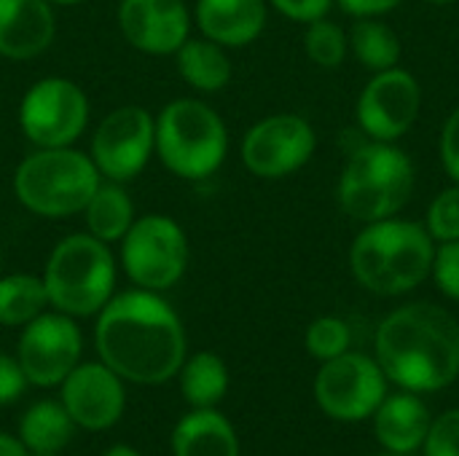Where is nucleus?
Here are the masks:
<instances>
[{
	"instance_id": "1a4fd4ad",
	"label": "nucleus",
	"mask_w": 459,
	"mask_h": 456,
	"mask_svg": "<svg viewBox=\"0 0 459 456\" xmlns=\"http://www.w3.org/2000/svg\"><path fill=\"white\" fill-rule=\"evenodd\" d=\"M86 91L62 75L35 81L19 105V124L35 148H70L89 124Z\"/></svg>"
},
{
	"instance_id": "c756f323",
	"label": "nucleus",
	"mask_w": 459,
	"mask_h": 456,
	"mask_svg": "<svg viewBox=\"0 0 459 456\" xmlns=\"http://www.w3.org/2000/svg\"><path fill=\"white\" fill-rule=\"evenodd\" d=\"M422 452L425 456H459V409L444 411L430 422Z\"/></svg>"
},
{
	"instance_id": "2f4dec72",
	"label": "nucleus",
	"mask_w": 459,
	"mask_h": 456,
	"mask_svg": "<svg viewBox=\"0 0 459 456\" xmlns=\"http://www.w3.org/2000/svg\"><path fill=\"white\" fill-rule=\"evenodd\" d=\"M438 156L449 180L459 183V105L444 121V129L438 137Z\"/></svg>"
},
{
	"instance_id": "dca6fc26",
	"label": "nucleus",
	"mask_w": 459,
	"mask_h": 456,
	"mask_svg": "<svg viewBox=\"0 0 459 456\" xmlns=\"http://www.w3.org/2000/svg\"><path fill=\"white\" fill-rule=\"evenodd\" d=\"M62 406L75 427L89 433L110 430L126 406L124 379L105 363H78L62 382Z\"/></svg>"
},
{
	"instance_id": "f8f14e48",
	"label": "nucleus",
	"mask_w": 459,
	"mask_h": 456,
	"mask_svg": "<svg viewBox=\"0 0 459 456\" xmlns=\"http://www.w3.org/2000/svg\"><path fill=\"white\" fill-rule=\"evenodd\" d=\"M156 153V118L143 105L110 110L91 134L89 156L102 180H134Z\"/></svg>"
},
{
	"instance_id": "6e6552de",
	"label": "nucleus",
	"mask_w": 459,
	"mask_h": 456,
	"mask_svg": "<svg viewBox=\"0 0 459 456\" xmlns=\"http://www.w3.org/2000/svg\"><path fill=\"white\" fill-rule=\"evenodd\" d=\"M191 261V245L178 220L169 215L134 218L132 228L121 239V266L140 290L175 288Z\"/></svg>"
},
{
	"instance_id": "9b49d317",
	"label": "nucleus",
	"mask_w": 459,
	"mask_h": 456,
	"mask_svg": "<svg viewBox=\"0 0 459 456\" xmlns=\"http://www.w3.org/2000/svg\"><path fill=\"white\" fill-rule=\"evenodd\" d=\"M317 151L315 126L299 113H274L253 124L239 145L242 164L261 180H282L304 169Z\"/></svg>"
},
{
	"instance_id": "c9c22d12",
	"label": "nucleus",
	"mask_w": 459,
	"mask_h": 456,
	"mask_svg": "<svg viewBox=\"0 0 459 456\" xmlns=\"http://www.w3.org/2000/svg\"><path fill=\"white\" fill-rule=\"evenodd\" d=\"M0 456H27V449L22 446L19 438H11V435L0 433Z\"/></svg>"
},
{
	"instance_id": "c85d7f7f",
	"label": "nucleus",
	"mask_w": 459,
	"mask_h": 456,
	"mask_svg": "<svg viewBox=\"0 0 459 456\" xmlns=\"http://www.w3.org/2000/svg\"><path fill=\"white\" fill-rule=\"evenodd\" d=\"M428 234L433 237L436 245H446V242H457L459 239V183L446 185L444 191H438L425 212V223Z\"/></svg>"
},
{
	"instance_id": "f3484780",
	"label": "nucleus",
	"mask_w": 459,
	"mask_h": 456,
	"mask_svg": "<svg viewBox=\"0 0 459 456\" xmlns=\"http://www.w3.org/2000/svg\"><path fill=\"white\" fill-rule=\"evenodd\" d=\"M56 16L48 0H0V56L27 62L48 51Z\"/></svg>"
},
{
	"instance_id": "9d476101",
	"label": "nucleus",
	"mask_w": 459,
	"mask_h": 456,
	"mask_svg": "<svg viewBox=\"0 0 459 456\" xmlns=\"http://www.w3.org/2000/svg\"><path fill=\"white\" fill-rule=\"evenodd\" d=\"M387 398V376L377 357L344 352L325 360L315 376V400L336 422H363Z\"/></svg>"
},
{
	"instance_id": "aec40b11",
	"label": "nucleus",
	"mask_w": 459,
	"mask_h": 456,
	"mask_svg": "<svg viewBox=\"0 0 459 456\" xmlns=\"http://www.w3.org/2000/svg\"><path fill=\"white\" fill-rule=\"evenodd\" d=\"M175 456H239V438L231 422L215 409H194L172 433Z\"/></svg>"
},
{
	"instance_id": "bb28decb",
	"label": "nucleus",
	"mask_w": 459,
	"mask_h": 456,
	"mask_svg": "<svg viewBox=\"0 0 459 456\" xmlns=\"http://www.w3.org/2000/svg\"><path fill=\"white\" fill-rule=\"evenodd\" d=\"M304 54L312 65L323 70H336L350 56V35L328 16L315 19L304 30Z\"/></svg>"
},
{
	"instance_id": "423d86ee",
	"label": "nucleus",
	"mask_w": 459,
	"mask_h": 456,
	"mask_svg": "<svg viewBox=\"0 0 459 456\" xmlns=\"http://www.w3.org/2000/svg\"><path fill=\"white\" fill-rule=\"evenodd\" d=\"M156 156L180 180H207L229 156L226 121L196 97L172 99L156 116Z\"/></svg>"
},
{
	"instance_id": "72a5a7b5",
	"label": "nucleus",
	"mask_w": 459,
	"mask_h": 456,
	"mask_svg": "<svg viewBox=\"0 0 459 456\" xmlns=\"http://www.w3.org/2000/svg\"><path fill=\"white\" fill-rule=\"evenodd\" d=\"M27 387V376L16 357H8L0 352V406L13 403Z\"/></svg>"
},
{
	"instance_id": "7c9ffc66",
	"label": "nucleus",
	"mask_w": 459,
	"mask_h": 456,
	"mask_svg": "<svg viewBox=\"0 0 459 456\" xmlns=\"http://www.w3.org/2000/svg\"><path fill=\"white\" fill-rule=\"evenodd\" d=\"M430 280L436 282V288L446 298L459 304V239L436 247V261H433Z\"/></svg>"
},
{
	"instance_id": "0eeeda50",
	"label": "nucleus",
	"mask_w": 459,
	"mask_h": 456,
	"mask_svg": "<svg viewBox=\"0 0 459 456\" xmlns=\"http://www.w3.org/2000/svg\"><path fill=\"white\" fill-rule=\"evenodd\" d=\"M43 285L48 306L67 317H91L113 298L116 261L110 245L89 231L65 237L48 255Z\"/></svg>"
},
{
	"instance_id": "5701e85b",
	"label": "nucleus",
	"mask_w": 459,
	"mask_h": 456,
	"mask_svg": "<svg viewBox=\"0 0 459 456\" xmlns=\"http://www.w3.org/2000/svg\"><path fill=\"white\" fill-rule=\"evenodd\" d=\"M73 419L62 403L40 400L30 406L19 422V441L27 456H59L73 438Z\"/></svg>"
},
{
	"instance_id": "58836bf2",
	"label": "nucleus",
	"mask_w": 459,
	"mask_h": 456,
	"mask_svg": "<svg viewBox=\"0 0 459 456\" xmlns=\"http://www.w3.org/2000/svg\"><path fill=\"white\" fill-rule=\"evenodd\" d=\"M51 5H78V3H83V0H48Z\"/></svg>"
},
{
	"instance_id": "cd10ccee",
	"label": "nucleus",
	"mask_w": 459,
	"mask_h": 456,
	"mask_svg": "<svg viewBox=\"0 0 459 456\" xmlns=\"http://www.w3.org/2000/svg\"><path fill=\"white\" fill-rule=\"evenodd\" d=\"M350 344H352L350 325L342 317H333V314H325V317L312 320L309 328H307V336H304L307 352L315 360H320V363L333 360V357L350 352Z\"/></svg>"
},
{
	"instance_id": "473e14b6",
	"label": "nucleus",
	"mask_w": 459,
	"mask_h": 456,
	"mask_svg": "<svg viewBox=\"0 0 459 456\" xmlns=\"http://www.w3.org/2000/svg\"><path fill=\"white\" fill-rule=\"evenodd\" d=\"M274 11H280L285 19L290 22H301L309 24L315 19H323L331 13V8L336 5L333 0H266Z\"/></svg>"
},
{
	"instance_id": "a878e982",
	"label": "nucleus",
	"mask_w": 459,
	"mask_h": 456,
	"mask_svg": "<svg viewBox=\"0 0 459 456\" xmlns=\"http://www.w3.org/2000/svg\"><path fill=\"white\" fill-rule=\"evenodd\" d=\"M48 306L43 277L35 274H5L0 277V325L24 328Z\"/></svg>"
},
{
	"instance_id": "b1692460",
	"label": "nucleus",
	"mask_w": 459,
	"mask_h": 456,
	"mask_svg": "<svg viewBox=\"0 0 459 456\" xmlns=\"http://www.w3.org/2000/svg\"><path fill=\"white\" fill-rule=\"evenodd\" d=\"M180 392L194 409H215L229 392V368L215 352H196L180 366Z\"/></svg>"
},
{
	"instance_id": "ea45409f",
	"label": "nucleus",
	"mask_w": 459,
	"mask_h": 456,
	"mask_svg": "<svg viewBox=\"0 0 459 456\" xmlns=\"http://www.w3.org/2000/svg\"><path fill=\"white\" fill-rule=\"evenodd\" d=\"M371 456H414V454H395V452H382V454H371Z\"/></svg>"
},
{
	"instance_id": "f03ea898",
	"label": "nucleus",
	"mask_w": 459,
	"mask_h": 456,
	"mask_svg": "<svg viewBox=\"0 0 459 456\" xmlns=\"http://www.w3.org/2000/svg\"><path fill=\"white\" fill-rule=\"evenodd\" d=\"M377 363L406 392H438L459 379V323L430 301L393 309L377 328Z\"/></svg>"
},
{
	"instance_id": "393cba45",
	"label": "nucleus",
	"mask_w": 459,
	"mask_h": 456,
	"mask_svg": "<svg viewBox=\"0 0 459 456\" xmlns=\"http://www.w3.org/2000/svg\"><path fill=\"white\" fill-rule=\"evenodd\" d=\"M350 54L368 70V73H382L390 67H398L403 46L398 32L382 22V19H355L350 27Z\"/></svg>"
},
{
	"instance_id": "412c9836",
	"label": "nucleus",
	"mask_w": 459,
	"mask_h": 456,
	"mask_svg": "<svg viewBox=\"0 0 459 456\" xmlns=\"http://www.w3.org/2000/svg\"><path fill=\"white\" fill-rule=\"evenodd\" d=\"M180 78L202 94H218L231 83L234 67L223 46L210 38H188L175 51Z\"/></svg>"
},
{
	"instance_id": "39448f33",
	"label": "nucleus",
	"mask_w": 459,
	"mask_h": 456,
	"mask_svg": "<svg viewBox=\"0 0 459 456\" xmlns=\"http://www.w3.org/2000/svg\"><path fill=\"white\" fill-rule=\"evenodd\" d=\"M100 180L89 153L73 145L35 148L13 172V196L27 212L59 220L81 215Z\"/></svg>"
},
{
	"instance_id": "7ed1b4c3",
	"label": "nucleus",
	"mask_w": 459,
	"mask_h": 456,
	"mask_svg": "<svg viewBox=\"0 0 459 456\" xmlns=\"http://www.w3.org/2000/svg\"><path fill=\"white\" fill-rule=\"evenodd\" d=\"M436 242L417 220L387 218L366 223L350 245V271L355 282L382 298L417 290L433 274Z\"/></svg>"
},
{
	"instance_id": "20e7f679",
	"label": "nucleus",
	"mask_w": 459,
	"mask_h": 456,
	"mask_svg": "<svg viewBox=\"0 0 459 456\" xmlns=\"http://www.w3.org/2000/svg\"><path fill=\"white\" fill-rule=\"evenodd\" d=\"M417 188V169L411 156L398 142H358L344 161L336 199L342 212L366 226L401 215Z\"/></svg>"
},
{
	"instance_id": "4c0bfd02",
	"label": "nucleus",
	"mask_w": 459,
	"mask_h": 456,
	"mask_svg": "<svg viewBox=\"0 0 459 456\" xmlns=\"http://www.w3.org/2000/svg\"><path fill=\"white\" fill-rule=\"evenodd\" d=\"M422 3H428V5H455L459 0H422Z\"/></svg>"
},
{
	"instance_id": "2eb2a0df",
	"label": "nucleus",
	"mask_w": 459,
	"mask_h": 456,
	"mask_svg": "<svg viewBox=\"0 0 459 456\" xmlns=\"http://www.w3.org/2000/svg\"><path fill=\"white\" fill-rule=\"evenodd\" d=\"M116 22L124 40L148 56H175L194 24L183 0H121Z\"/></svg>"
},
{
	"instance_id": "6ab92c4d",
	"label": "nucleus",
	"mask_w": 459,
	"mask_h": 456,
	"mask_svg": "<svg viewBox=\"0 0 459 456\" xmlns=\"http://www.w3.org/2000/svg\"><path fill=\"white\" fill-rule=\"evenodd\" d=\"M430 422L433 417L420 395L403 390L398 395H387L374 411V435L385 452L414 454L422 449Z\"/></svg>"
},
{
	"instance_id": "ddd939ff",
	"label": "nucleus",
	"mask_w": 459,
	"mask_h": 456,
	"mask_svg": "<svg viewBox=\"0 0 459 456\" xmlns=\"http://www.w3.org/2000/svg\"><path fill=\"white\" fill-rule=\"evenodd\" d=\"M422 113V83L406 67L371 73L363 86L355 121L363 137L377 142H398L406 137Z\"/></svg>"
},
{
	"instance_id": "f704fd0d",
	"label": "nucleus",
	"mask_w": 459,
	"mask_h": 456,
	"mask_svg": "<svg viewBox=\"0 0 459 456\" xmlns=\"http://www.w3.org/2000/svg\"><path fill=\"white\" fill-rule=\"evenodd\" d=\"M347 16L352 19H382L393 11H398L406 0H333Z\"/></svg>"
},
{
	"instance_id": "f257e3e1",
	"label": "nucleus",
	"mask_w": 459,
	"mask_h": 456,
	"mask_svg": "<svg viewBox=\"0 0 459 456\" xmlns=\"http://www.w3.org/2000/svg\"><path fill=\"white\" fill-rule=\"evenodd\" d=\"M100 363L132 384H164L186 360V331L178 312L153 290L113 296L97 314Z\"/></svg>"
},
{
	"instance_id": "e433bc0d",
	"label": "nucleus",
	"mask_w": 459,
	"mask_h": 456,
	"mask_svg": "<svg viewBox=\"0 0 459 456\" xmlns=\"http://www.w3.org/2000/svg\"><path fill=\"white\" fill-rule=\"evenodd\" d=\"M102 456H140L134 449H129V446H113V449H108Z\"/></svg>"
},
{
	"instance_id": "4468645a",
	"label": "nucleus",
	"mask_w": 459,
	"mask_h": 456,
	"mask_svg": "<svg viewBox=\"0 0 459 456\" xmlns=\"http://www.w3.org/2000/svg\"><path fill=\"white\" fill-rule=\"evenodd\" d=\"M83 336L73 317L62 312H43L24 325L16 347V360L27 384L56 387L81 363Z\"/></svg>"
},
{
	"instance_id": "a211bd4d",
	"label": "nucleus",
	"mask_w": 459,
	"mask_h": 456,
	"mask_svg": "<svg viewBox=\"0 0 459 456\" xmlns=\"http://www.w3.org/2000/svg\"><path fill=\"white\" fill-rule=\"evenodd\" d=\"M194 19L202 38H210L223 48H242L261 38L269 19V3L266 0H196Z\"/></svg>"
},
{
	"instance_id": "4be33fe9",
	"label": "nucleus",
	"mask_w": 459,
	"mask_h": 456,
	"mask_svg": "<svg viewBox=\"0 0 459 456\" xmlns=\"http://www.w3.org/2000/svg\"><path fill=\"white\" fill-rule=\"evenodd\" d=\"M81 215L86 220V231L105 245L121 242L137 218L124 183H113V180H100L97 191L91 194Z\"/></svg>"
}]
</instances>
